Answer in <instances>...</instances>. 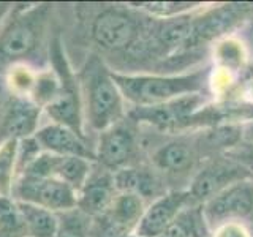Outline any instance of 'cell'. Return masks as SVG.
I'll return each instance as SVG.
<instances>
[{
    "mask_svg": "<svg viewBox=\"0 0 253 237\" xmlns=\"http://www.w3.org/2000/svg\"><path fill=\"white\" fill-rule=\"evenodd\" d=\"M152 166L166 174H184L195 168L198 160L196 146L187 139H172L162 144L152 154Z\"/></svg>",
    "mask_w": 253,
    "mask_h": 237,
    "instance_id": "e0dca14e",
    "label": "cell"
},
{
    "mask_svg": "<svg viewBox=\"0 0 253 237\" xmlns=\"http://www.w3.org/2000/svg\"><path fill=\"white\" fill-rule=\"evenodd\" d=\"M113 79L124 100L134 108H150L169 103L188 95L203 93L208 82V70L187 73H119L113 70Z\"/></svg>",
    "mask_w": 253,
    "mask_h": 237,
    "instance_id": "6da1fadb",
    "label": "cell"
},
{
    "mask_svg": "<svg viewBox=\"0 0 253 237\" xmlns=\"http://www.w3.org/2000/svg\"><path fill=\"white\" fill-rule=\"evenodd\" d=\"M78 78L85 98L87 122L93 130L101 133L124 120V97L113 79V70L100 55L92 54Z\"/></svg>",
    "mask_w": 253,
    "mask_h": 237,
    "instance_id": "3957f363",
    "label": "cell"
},
{
    "mask_svg": "<svg viewBox=\"0 0 253 237\" xmlns=\"http://www.w3.org/2000/svg\"><path fill=\"white\" fill-rule=\"evenodd\" d=\"M90 171H92V164L85 158L63 157V155L43 152L21 172V176L26 174V176H35V177L57 179L70 185L78 195L79 190L85 184Z\"/></svg>",
    "mask_w": 253,
    "mask_h": 237,
    "instance_id": "4fadbf2b",
    "label": "cell"
},
{
    "mask_svg": "<svg viewBox=\"0 0 253 237\" xmlns=\"http://www.w3.org/2000/svg\"><path fill=\"white\" fill-rule=\"evenodd\" d=\"M51 5H14L0 27V73L26 63L43 46Z\"/></svg>",
    "mask_w": 253,
    "mask_h": 237,
    "instance_id": "7a4b0ae2",
    "label": "cell"
},
{
    "mask_svg": "<svg viewBox=\"0 0 253 237\" xmlns=\"http://www.w3.org/2000/svg\"><path fill=\"white\" fill-rule=\"evenodd\" d=\"M188 205L193 204L190 201V195L187 190L165 192L146 207L134 234L139 237L162 236Z\"/></svg>",
    "mask_w": 253,
    "mask_h": 237,
    "instance_id": "5bb4252c",
    "label": "cell"
},
{
    "mask_svg": "<svg viewBox=\"0 0 253 237\" xmlns=\"http://www.w3.org/2000/svg\"><path fill=\"white\" fill-rule=\"evenodd\" d=\"M252 177V172L234 158H218L204 164L195 174L187 192L192 204L201 205L229 185Z\"/></svg>",
    "mask_w": 253,
    "mask_h": 237,
    "instance_id": "ba28073f",
    "label": "cell"
},
{
    "mask_svg": "<svg viewBox=\"0 0 253 237\" xmlns=\"http://www.w3.org/2000/svg\"><path fill=\"white\" fill-rule=\"evenodd\" d=\"M126 237H139V236H136V234H130V236H126Z\"/></svg>",
    "mask_w": 253,
    "mask_h": 237,
    "instance_id": "1f68e13d",
    "label": "cell"
},
{
    "mask_svg": "<svg viewBox=\"0 0 253 237\" xmlns=\"http://www.w3.org/2000/svg\"><path fill=\"white\" fill-rule=\"evenodd\" d=\"M146 201L131 193H117L113 204L103 215L90 223V236L93 237H126L136 231Z\"/></svg>",
    "mask_w": 253,
    "mask_h": 237,
    "instance_id": "30bf717a",
    "label": "cell"
},
{
    "mask_svg": "<svg viewBox=\"0 0 253 237\" xmlns=\"http://www.w3.org/2000/svg\"><path fill=\"white\" fill-rule=\"evenodd\" d=\"M49 57L54 67V73L59 79V92L57 97L44 109L55 123L67 126L85 139L83 126V93L79 78L71 71L59 37H55L49 44Z\"/></svg>",
    "mask_w": 253,
    "mask_h": 237,
    "instance_id": "277c9868",
    "label": "cell"
},
{
    "mask_svg": "<svg viewBox=\"0 0 253 237\" xmlns=\"http://www.w3.org/2000/svg\"><path fill=\"white\" fill-rule=\"evenodd\" d=\"M212 237H252L244 221H229L213 229Z\"/></svg>",
    "mask_w": 253,
    "mask_h": 237,
    "instance_id": "83f0119b",
    "label": "cell"
},
{
    "mask_svg": "<svg viewBox=\"0 0 253 237\" xmlns=\"http://www.w3.org/2000/svg\"><path fill=\"white\" fill-rule=\"evenodd\" d=\"M34 138L38 142L40 149H43L44 152L63 157H79L89 161H95V150L87 146L85 139L63 125H47L38 130Z\"/></svg>",
    "mask_w": 253,
    "mask_h": 237,
    "instance_id": "2e32d148",
    "label": "cell"
},
{
    "mask_svg": "<svg viewBox=\"0 0 253 237\" xmlns=\"http://www.w3.org/2000/svg\"><path fill=\"white\" fill-rule=\"evenodd\" d=\"M114 185L117 193H131L136 195L142 199L162 196L165 192H162V184L157 174L142 166H130L121 171L114 172Z\"/></svg>",
    "mask_w": 253,
    "mask_h": 237,
    "instance_id": "ac0fdd59",
    "label": "cell"
},
{
    "mask_svg": "<svg viewBox=\"0 0 253 237\" xmlns=\"http://www.w3.org/2000/svg\"><path fill=\"white\" fill-rule=\"evenodd\" d=\"M241 131H242V139L247 142V144L253 146V117L249 118V122H245L241 126Z\"/></svg>",
    "mask_w": 253,
    "mask_h": 237,
    "instance_id": "f546056e",
    "label": "cell"
},
{
    "mask_svg": "<svg viewBox=\"0 0 253 237\" xmlns=\"http://www.w3.org/2000/svg\"><path fill=\"white\" fill-rule=\"evenodd\" d=\"M18 204L26 220L30 237H55L59 228L57 213L26 202L18 201Z\"/></svg>",
    "mask_w": 253,
    "mask_h": 237,
    "instance_id": "d6986e66",
    "label": "cell"
},
{
    "mask_svg": "<svg viewBox=\"0 0 253 237\" xmlns=\"http://www.w3.org/2000/svg\"><path fill=\"white\" fill-rule=\"evenodd\" d=\"M55 237H90V218L78 209L62 212Z\"/></svg>",
    "mask_w": 253,
    "mask_h": 237,
    "instance_id": "603a6c76",
    "label": "cell"
},
{
    "mask_svg": "<svg viewBox=\"0 0 253 237\" xmlns=\"http://www.w3.org/2000/svg\"><path fill=\"white\" fill-rule=\"evenodd\" d=\"M13 193L19 202L38 205L54 213L76 209V192L57 179L22 174L18 182H14Z\"/></svg>",
    "mask_w": 253,
    "mask_h": 237,
    "instance_id": "52a82bcc",
    "label": "cell"
},
{
    "mask_svg": "<svg viewBox=\"0 0 253 237\" xmlns=\"http://www.w3.org/2000/svg\"><path fill=\"white\" fill-rule=\"evenodd\" d=\"M147 22L121 6L101 10L90 24V38L101 51L133 52L146 34Z\"/></svg>",
    "mask_w": 253,
    "mask_h": 237,
    "instance_id": "5b68a950",
    "label": "cell"
},
{
    "mask_svg": "<svg viewBox=\"0 0 253 237\" xmlns=\"http://www.w3.org/2000/svg\"><path fill=\"white\" fill-rule=\"evenodd\" d=\"M208 225L203 218L201 207L188 205L180 215L172 221L171 226L158 237H198L208 233Z\"/></svg>",
    "mask_w": 253,
    "mask_h": 237,
    "instance_id": "ffe728a7",
    "label": "cell"
},
{
    "mask_svg": "<svg viewBox=\"0 0 253 237\" xmlns=\"http://www.w3.org/2000/svg\"><path fill=\"white\" fill-rule=\"evenodd\" d=\"M208 228L229 221H247L253 217V179L239 180L200 205Z\"/></svg>",
    "mask_w": 253,
    "mask_h": 237,
    "instance_id": "8992f818",
    "label": "cell"
},
{
    "mask_svg": "<svg viewBox=\"0 0 253 237\" xmlns=\"http://www.w3.org/2000/svg\"><path fill=\"white\" fill-rule=\"evenodd\" d=\"M0 237H30L18 201L0 196Z\"/></svg>",
    "mask_w": 253,
    "mask_h": 237,
    "instance_id": "44dd1931",
    "label": "cell"
},
{
    "mask_svg": "<svg viewBox=\"0 0 253 237\" xmlns=\"http://www.w3.org/2000/svg\"><path fill=\"white\" fill-rule=\"evenodd\" d=\"M42 113L37 103L29 97H19L6 90L0 98V144L10 139H27L37 133Z\"/></svg>",
    "mask_w": 253,
    "mask_h": 237,
    "instance_id": "7c38bea8",
    "label": "cell"
},
{
    "mask_svg": "<svg viewBox=\"0 0 253 237\" xmlns=\"http://www.w3.org/2000/svg\"><path fill=\"white\" fill-rule=\"evenodd\" d=\"M250 146V144H249ZM253 147V146H250ZM234 160H237L239 163H242L245 168H247L250 172H252V176H253V152L252 150H245V152L239 154V155H236L234 157Z\"/></svg>",
    "mask_w": 253,
    "mask_h": 237,
    "instance_id": "f1b7e54d",
    "label": "cell"
},
{
    "mask_svg": "<svg viewBox=\"0 0 253 237\" xmlns=\"http://www.w3.org/2000/svg\"><path fill=\"white\" fill-rule=\"evenodd\" d=\"M138 10L152 16L154 19H171L177 18L198 8V3L190 2H154V3H133Z\"/></svg>",
    "mask_w": 253,
    "mask_h": 237,
    "instance_id": "484cf974",
    "label": "cell"
},
{
    "mask_svg": "<svg viewBox=\"0 0 253 237\" xmlns=\"http://www.w3.org/2000/svg\"><path fill=\"white\" fill-rule=\"evenodd\" d=\"M116 195L114 172L98 164L92 168L85 184L76 195V209L89 218H97L109 209Z\"/></svg>",
    "mask_w": 253,
    "mask_h": 237,
    "instance_id": "9a60e30c",
    "label": "cell"
},
{
    "mask_svg": "<svg viewBox=\"0 0 253 237\" xmlns=\"http://www.w3.org/2000/svg\"><path fill=\"white\" fill-rule=\"evenodd\" d=\"M204 106L203 93L188 95V97L174 100L169 103L150 108H134L128 116L131 122L147 123L158 130L174 131L180 126H188Z\"/></svg>",
    "mask_w": 253,
    "mask_h": 237,
    "instance_id": "8fae6325",
    "label": "cell"
},
{
    "mask_svg": "<svg viewBox=\"0 0 253 237\" xmlns=\"http://www.w3.org/2000/svg\"><path fill=\"white\" fill-rule=\"evenodd\" d=\"M57 92H59V79H57V75L54 73V70L37 73L35 85L30 95L32 101L37 103L42 109H44L55 97H57Z\"/></svg>",
    "mask_w": 253,
    "mask_h": 237,
    "instance_id": "d4e9b609",
    "label": "cell"
},
{
    "mask_svg": "<svg viewBox=\"0 0 253 237\" xmlns=\"http://www.w3.org/2000/svg\"><path fill=\"white\" fill-rule=\"evenodd\" d=\"M11 8H13V5H10V3H0V24L5 21L6 14L11 11Z\"/></svg>",
    "mask_w": 253,
    "mask_h": 237,
    "instance_id": "4dcf8cb0",
    "label": "cell"
},
{
    "mask_svg": "<svg viewBox=\"0 0 253 237\" xmlns=\"http://www.w3.org/2000/svg\"><path fill=\"white\" fill-rule=\"evenodd\" d=\"M37 73L26 63H18L6 71V89L19 97H29L32 95L35 85Z\"/></svg>",
    "mask_w": 253,
    "mask_h": 237,
    "instance_id": "cb8c5ba5",
    "label": "cell"
},
{
    "mask_svg": "<svg viewBox=\"0 0 253 237\" xmlns=\"http://www.w3.org/2000/svg\"><path fill=\"white\" fill-rule=\"evenodd\" d=\"M139 141L131 122L121 120L100 133L95 150V161L105 169L116 172L130 166H136Z\"/></svg>",
    "mask_w": 253,
    "mask_h": 237,
    "instance_id": "9c48e42d",
    "label": "cell"
},
{
    "mask_svg": "<svg viewBox=\"0 0 253 237\" xmlns=\"http://www.w3.org/2000/svg\"><path fill=\"white\" fill-rule=\"evenodd\" d=\"M217 57L225 65V70H231V71H234L237 67H241L244 59L241 46L234 40H226L225 43H221L218 46Z\"/></svg>",
    "mask_w": 253,
    "mask_h": 237,
    "instance_id": "4316f807",
    "label": "cell"
},
{
    "mask_svg": "<svg viewBox=\"0 0 253 237\" xmlns=\"http://www.w3.org/2000/svg\"><path fill=\"white\" fill-rule=\"evenodd\" d=\"M19 141L10 139L0 144V196L10 198L18 171Z\"/></svg>",
    "mask_w": 253,
    "mask_h": 237,
    "instance_id": "7402d4cb",
    "label": "cell"
}]
</instances>
